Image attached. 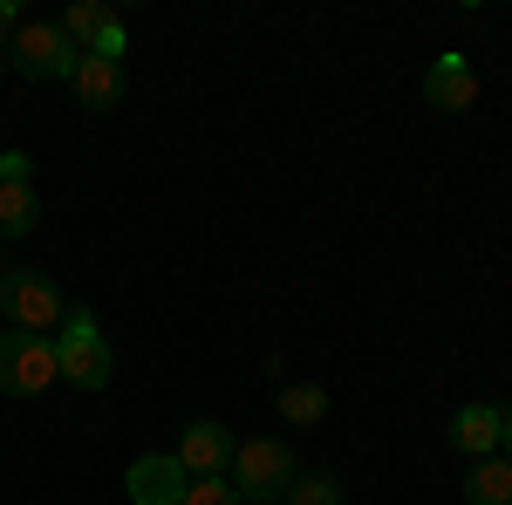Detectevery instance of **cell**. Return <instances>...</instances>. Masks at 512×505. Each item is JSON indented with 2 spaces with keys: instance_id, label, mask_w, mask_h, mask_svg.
<instances>
[{
  "instance_id": "cell-1",
  "label": "cell",
  "mask_w": 512,
  "mask_h": 505,
  "mask_svg": "<svg viewBox=\"0 0 512 505\" xmlns=\"http://www.w3.org/2000/svg\"><path fill=\"white\" fill-rule=\"evenodd\" d=\"M233 492L246 505H274V499H287V485L301 478L294 471V451L280 444V437H246V444H233Z\"/></svg>"
},
{
  "instance_id": "cell-2",
  "label": "cell",
  "mask_w": 512,
  "mask_h": 505,
  "mask_svg": "<svg viewBox=\"0 0 512 505\" xmlns=\"http://www.w3.org/2000/svg\"><path fill=\"white\" fill-rule=\"evenodd\" d=\"M55 369H62V383H76V389H103V383H110L117 355H110V342H103V328H96V314H89V308H69V314H62V335H55Z\"/></svg>"
},
{
  "instance_id": "cell-3",
  "label": "cell",
  "mask_w": 512,
  "mask_h": 505,
  "mask_svg": "<svg viewBox=\"0 0 512 505\" xmlns=\"http://www.w3.org/2000/svg\"><path fill=\"white\" fill-rule=\"evenodd\" d=\"M55 342L48 335H28V328H7L0 335V396H41L55 383Z\"/></svg>"
},
{
  "instance_id": "cell-4",
  "label": "cell",
  "mask_w": 512,
  "mask_h": 505,
  "mask_svg": "<svg viewBox=\"0 0 512 505\" xmlns=\"http://www.w3.org/2000/svg\"><path fill=\"white\" fill-rule=\"evenodd\" d=\"M0 314L14 321V328H28V335H41V328H55L62 321V294H55V280L35 267H0Z\"/></svg>"
},
{
  "instance_id": "cell-5",
  "label": "cell",
  "mask_w": 512,
  "mask_h": 505,
  "mask_svg": "<svg viewBox=\"0 0 512 505\" xmlns=\"http://www.w3.org/2000/svg\"><path fill=\"white\" fill-rule=\"evenodd\" d=\"M7 55H14V69H21V76H35V82H48V76H76V48H69V35H62V28H55V21H21V28H14V48H7Z\"/></svg>"
},
{
  "instance_id": "cell-6",
  "label": "cell",
  "mask_w": 512,
  "mask_h": 505,
  "mask_svg": "<svg viewBox=\"0 0 512 505\" xmlns=\"http://www.w3.org/2000/svg\"><path fill=\"white\" fill-rule=\"evenodd\" d=\"M233 430L212 424V417H198V424H185V437H178V465H185V478H226V465H233Z\"/></svg>"
},
{
  "instance_id": "cell-7",
  "label": "cell",
  "mask_w": 512,
  "mask_h": 505,
  "mask_svg": "<svg viewBox=\"0 0 512 505\" xmlns=\"http://www.w3.org/2000/svg\"><path fill=\"white\" fill-rule=\"evenodd\" d=\"M123 492H130V505H185L192 478H185V465H178L171 451H158V458H137V465H130Z\"/></svg>"
},
{
  "instance_id": "cell-8",
  "label": "cell",
  "mask_w": 512,
  "mask_h": 505,
  "mask_svg": "<svg viewBox=\"0 0 512 505\" xmlns=\"http://www.w3.org/2000/svg\"><path fill=\"white\" fill-rule=\"evenodd\" d=\"M424 103L431 110H444V117H458V110H472L478 103V76L465 55H437L431 76H424Z\"/></svg>"
},
{
  "instance_id": "cell-9",
  "label": "cell",
  "mask_w": 512,
  "mask_h": 505,
  "mask_svg": "<svg viewBox=\"0 0 512 505\" xmlns=\"http://www.w3.org/2000/svg\"><path fill=\"white\" fill-rule=\"evenodd\" d=\"M499 437H506V410L499 403H465L451 417V444L472 451V458H499Z\"/></svg>"
},
{
  "instance_id": "cell-10",
  "label": "cell",
  "mask_w": 512,
  "mask_h": 505,
  "mask_svg": "<svg viewBox=\"0 0 512 505\" xmlns=\"http://www.w3.org/2000/svg\"><path fill=\"white\" fill-rule=\"evenodd\" d=\"M69 89H76L82 110H117V103H123V69H117V62H103V55H82L76 76H69Z\"/></svg>"
},
{
  "instance_id": "cell-11",
  "label": "cell",
  "mask_w": 512,
  "mask_h": 505,
  "mask_svg": "<svg viewBox=\"0 0 512 505\" xmlns=\"http://www.w3.org/2000/svg\"><path fill=\"white\" fill-rule=\"evenodd\" d=\"M465 499L472 505H512V458H478L465 478Z\"/></svg>"
},
{
  "instance_id": "cell-12",
  "label": "cell",
  "mask_w": 512,
  "mask_h": 505,
  "mask_svg": "<svg viewBox=\"0 0 512 505\" xmlns=\"http://www.w3.org/2000/svg\"><path fill=\"white\" fill-rule=\"evenodd\" d=\"M35 219H41V198H35V185H0V239L35 233Z\"/></svg>"
},
{
  "instance_id": "cell-13",
  "label": "cell",
  "mask_w": 512,
  "mask_h": 505,
  "mask_svg": "<svg viewBox=\"0 0 512 505\" xmlns=\"http://www.w3.org/2000/svg\"><path fill=\"white\" fill-rule=\"evenodd\" d=\"M110 21H117V14H110L103 0H76V7L62 14V35H69V48H76V55H89V48H96V35H103Z\"/></svg>"
},
{
  "instance_id": "cell-14",
  "label": "cell",
  "mask_w": 512,
  "mask_h": 505,
  "mask_svg": "<svg viewBox=\"0 0 512 505\" xmlns=\"http://www.w3.org/2000/svg\"><path fill=\"white\" fill-rule=\"evenodd\" d=\"M280 417H287V424H321V417H328V389L287 383V389H280Z\"/></svg>"
},
{
  "instance_id": "cell-15",
  "label": "cell",
  "mask_w": 512,
  "mask_h": 505,
  "mask_svg": "<svg viewBox=\"0 0 512 505\" xmlns=\"http://www.w3.org/2000/svg\"><path fill=\"white\" fill-rule=\"evenodd\" d=\"M280 505H342V485L335 478H294Z\"/></svg>"
},
{
  "instance_id": "cell-16",
  "label": "cell",
  "mask_w": 512,
  "mask_h": 505,
  "mask_svg": "<svg viewBox=\"0 0 512 505\" xmlns=\"http://www.w3.org/2000/svg\"><path fill=\"white\" fill-rule=\"evenodd\" d=\"M185 505H246V499L233 492V478H192Z\"/></svg>"
},
{
  "instance_id": "cell-17",
  "label": "cell",
  "mask_w": 512,
  "mask_h": 505,
  "mask_svg": "<svg viewBox=\"0 0 512 505\" xmlns=\"http://www.w3.org/2000/svg\"><path fill=\"white\" fill-rule=\"evenodd\" d=\"M28 151H0V185H28Z\"/></svg>"
},
{
  "instance_id": "cell-18",
  "label": "cell",
  "mask_w": 512,
  "mask_h": 505,
  "mask_svg": "<svg viewBox=\"0 0 512 505\" xmlns=\"http://www.w3.org/2000/svg\"><path fill=\"white\" fill-rule=\"evenodd\" d=\"M14 28H21V7H14V0H0V35H14Z\"/></svg>"
},
{
  "instance_id": "cell-19",
  "label": "cell",
  "mask_w": 512,
  "mask_h": 505,
  "mask_svg": "<svg viewBox=\"0 0 512 505\" xmlns=\"http://www.w3.org/2000/svg\"><path fill=\"white\" fill-rule=\"evenodd\" d=\"M499 458H512V410H506V437H499Z\"/></svg>"
},
{
  "instance_id": "cell-20",
  "label": "cell",
  "mask_w": 512,
  "mask_h": 505,
  "mask_svg": "<svg viewBox=\"0 0 512 505\" xmlns=\"http://www.w3.org/2000/svg\"><path fill=\"white\" fill-rule=\"evenodd\" d=\"M274 505H280V499H274Z\"/></svg>"
}]
</instances>
